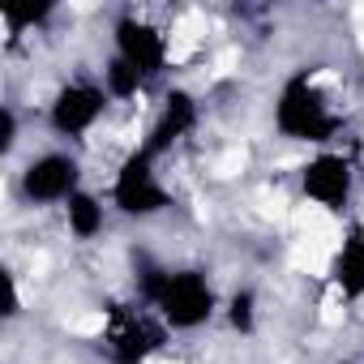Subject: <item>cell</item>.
Here are the masks:
<instances>
[{
	"instance_id": "cell-1",
	"label": "cell",
	"mask_w": 364,
	"mask_h": 364,
	"mask_svg": "<svg viewBox=\"0 0 364 364\" xmlns=\"http://www.w3.org/2000/svg\"><path fill=\"white\" fill-rule=\"evenodd\" d=\"M90 185L86 159L77 150H39L22 167L9 171V193H18L31 210H65V202Z\"/></svg>"
},
{
	"instance_id": "cell-2",
	"label": "cell",
	"mask_w": 364,
	"mask_h": 364,
	"mask_svg": "<svg viewBox=\"0 0 364 364\" xmlns=\"http://www.w3.org/2000/svg\"><path fill=\"white\" fill-rule=\"evenodd\" d=\"M355 180H360L355 163L334 146H326V150H317L300 163V193L313 210H326V215H343L351 206Z\"/></svg>"
}]
</instances>
